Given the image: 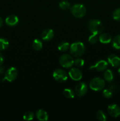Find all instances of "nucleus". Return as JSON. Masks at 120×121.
Returning a JSON list of instances; mask_svg holds the SVG:
<instances>
[{"label":"nucleus","mask_w":120,"mask_h":121,"mask_svg":"<svg viewBox=\"0 0 120 121\" xmlns=\"http://www.w3.org/2000/svg\"><path fill=\"white\" fill-rule=\"evenodd\" d=\"M85 48L84 43L80 41H76L72 44L69 47L71 54L75 57H80L84 53Z\"/></svg>","instance_id":"1"},{"label":"nucleus","mask_w":120,"mask_h":121,"mask_svg":"<svg viewBox=\"0 0 120 121\" xmlns=\"http://www.w3.org/2000/svg\"><path fill=\"white\" fill-rule=\"evenodd\" d=\"M88 28L92 34H99L103 31L104 27L101 21L96 19L90 20L88 24Z\"/></svg>","instance_id":"2"},{"label":"nucleus","mask_w":120,"mask_h":121,"mask_svg":"<svg viewBox=\"0 0 120 121\" xmlns=\"http://www.w3.org/2000/svg\"><path fill=\"white\" fill-rule=\"evenodd\" d=\"M72 14L76 18H82L85 15L87 9L84 5L81 4H76L71 8Z\"/></svg>","instance_id":"3"},{"label":"nucleus","mask_w":120,"mask_h":121,"mask_svg":"<svg viewBox=\"0 0 120 121\" xmlns=\"http://www.w3.org/2000/svg\"><path fill=\"white\" fill-rule=\"evenodd\" d=\"M105 86L104 80L100 78H95L92 79L89 83V87L94 91H100L104 89Z\"/></svg>","instance_id":"4"},{"label":"nucleus","mask_w":120,"mask_h":121,"mask_svg":"<svg viewBox=\"0 0 120 121\" xmlns=\"http://www.w3.org/2000/svg\"><path fill=\"white\" fill-rule=\"evenodd\" d=\"M74 60L70 55L68 54H62L60 58V63L64 68H70L74 65Z\"/></svg>","instance_id":"5"},{"label":"nucleus","mask_w":120,"mask_h":121,"mask_svg":"<svg viewBox=\"0 0 120 121\" xmlns=\"http://www.w3.org/2000/svg\"><path fill=\"white\" fill-rule=\"evenodd\" d=\"M18 75V71L16 68L14 67L8 69L5 73L4 80H7L8 82H12L16 78Z\"/></svg>","instance_id":"6"},{"label":"nucleus","mask_w":120,"mask_h":121,"mask_svg":"<svg viewBox=\"0 0 120 121\" xmlns=\"http://www.w3.org/2000/svg\"><path fill=\"white\" fill-rule=\"evenodd\" d=\"M53 77L55 80L59 82H64L68 79L67 73L62 69H56L53 73Z\"/></svg>","instance_id":"7"},{"label":"nucleus","mask_w":120,"mask_h":121,"mask_svg":"<svg viewBox=\"0 0 120 121\" xmlns=\"http://www.w3.org/2000/svg\"><path fill=\"white\" fill-rule=\"evenodd\" d=\"M88 91V86L84 82L79 83L75 86V93L79 97L83 96L86 94Z\"/></svg>","instance_id":"8"},{"label":"nucleus","mask_w":120,"mask_h":121,"mask_svg":"<svg viewBox=\"0 0 120 121\" xmlns=\"http://www.w3.org/2000/svg\"><path fill=\"white\" fill-rule=\"evenodd\" d=\"M108 66V63L105 60H101L100 61H97L95 65L92 66L90 67V69L91 70L92 69H96L97 71L99 72H102V71H105V70L107 69Z\"/></svg>","instance_id":"9"},{"label":"nucleus","mask_w":120,"mask_h":121,"mask_svg":"<svg viewBox=\"0 0 120 121\" xmlns=\"http://www.w3.org/2000/svg\"><path fill=\"white\" fill-rule=\"evenodd\" d=\"M68 74H69L71 79L75 81H79L82 78V72L80 69L77 68H72L69 70Z\"/></svg>","instance_id":"10"},{"label":"nucleus","mask_w":120,"mask_h":121,"mask_svg":"<svg viewBox=\"0 0 120 121\" xmlns=\"http://www.w3.org/2000/svg\"><path fill=\"white\" fill-rule=\"evenodd\" d=\"M108 112L111 117L117 118L120 116V108L116 104H112L108 106Z\"/></svg>","instance_id":"11"},{"label":"nucleus","mask_w":120,"mask_h":121,"mask_svg":"<svg viewBox=\"0 0 120 121\" xmlns=\"http://www.w3.org/2000/svg\"><path fill=\"white\" fill-rule=\"evenodd\" d=\"M108 63L112 67H117L120 66V58L115 54H111L108 57Z\"/></svg>","instance_id":"12"},{"label":"nucleus","mask_w":120,"mask_h":121,"mask_svg":"<svg viewBox=\"0 0 120 121\" xmlns=\"http://www.w3.org/2000/svg\"><path fill=\"white\" fill-rule=\"evenodd\" d=\"M5 22L9 27H14L18 24L19 18L16 15H11L5 19Z\"/></svg>","instance_id":"13"},{"label":"nucleus","mask_w":120,"mask_h":121,"mask_svg":"<svg viewBox=\"0 0 120 121\" xmlns=\"http://www.w3.org/2000/svg\"><path fill=\"white\" fill-rule=\"evenodd\" d=\"M54 31L52 29L45 30L42 32V34H41V37H42V40L47 41L52 40V38L54 37Z\"/></svg>","instance_id":"14"},{"label":"nucleus","mask_w":120,"mask_h":121,"mask_svg":"<svg viewBox=\"0 0 120 121\" xmlns=\"http://www.w3.org/2000/svg\"><path fill=\"white\" fill-rule=\"evenodd\" d=\"M36 117L39 121H47L48 119V115L45 111L40 109L36 112Z\"/></svg>","instance_id":"15"},{"label":"nucleus","mask_w":120,"mask_h":121,"mask_svg":"<svg viewBox=\"0 0 120 121\" xmlns=\"http://www.w3.org/2000/svg\"><path fill=\"white\" fill-rule=\"evenodd\" d=\"M111 36L108 33H102L99 37V40L101 43L108 44L111 41Z\"/></svg>","instance_id":"16"},{"label":"nucleus","mask_w":120,"mask_h":121,"mask_svg":"<svg viewBox=\"0 0 120 121\" xmlns=\"http://www.w3.org/2000/svg\"><path fill=\"white\" fill-rule=\"evenodd\" d=\"M104 79L105 80L108 82H111L112 81L113 79H114L113 72L109 69L105 70L104 73Z\"/></svg>","instance_id":"17"},{"label":"nucleus","mask_w":120,"mask_h":121,"mask_svg":"<svg viewBox=\"0 0 120 121\" xmlns=\"http://www.w3.org/2000/svg\"><path fill=\"white\" fill-rule=\"evenodd\" d=\"M63 94L64 96L68 99H73L75 97V93L73 90L71 89H65L63 91Z\"/></svg>","instance_id":"18"},{"label":"nucleus","mask_w":120,"mask_h":121,"mask_svg":"<svg viewBox=\"0 0 120 121\" xmlns=\"http://www.w3.org/2000/svg\"><path fill=\"white\" fill-rule=\"evenodd\" d=\"M69 47H70L69 43L68 42H66V41L61 42L58 46V48L61 52H66L69 49Z\"/></svg>","instance_id":"19"},{"label":"nucleus","mask_w":120,"mask_h":121,"mask_svg":"<svg viewBox=\"0 0 120 121\" xmlns=\"http://www.w3.org/2000/svg\"><path fill=\"white\" fill-rule=\"evenodd\" d=\"M32 46L35 50H40L42 48V43L39 39H35L32 42Z\"/></svg>","instance_id":"20"},{"label":"nucleus","mask_w":120,"mask_h":121,"mask_svg":"<svg viewBox=\"0 0 120 121\" xmlns=\"http://www.w3.org/2000/svg\"><path fill=\"white\" fill-rule=\"evenodd\" d=\"M112 47L115 49H120V35H116L112 40Z\"/></svg>","instance_id":"21"},{"label":"nucleus","mask_w":120,"mask_h":121,"mask_svg":"<svg viewBox=\"0 0 120 121\" xmlns=\"http://www.w3.org/2000/svg\"><path fill=\"white\" fill-rule=\"evenodd\" d=\"M9 46V42L5 39L0 38V51L6 49Z\"/></svg>","instance_id":"22"},{"label":"nucleus","mask_w":120,"mask_h":121,"mask_svg":"<svg viewBox=\"0 0 120 121\" xmlns=\"http://www.w3.org/2000/svg\"><path fill=\"white\" fill-rule=\"evenodd\" d=\"M59 7L62 10H68L70 8V4L69 2L66 1H61L59 4Z\"/></svg>","instance_id":"23"},{"label":"nucleus","mask_w":120,"mask_h":121,"mask_svg":"<svg viewBox=\"0 0 120 121\" xmlns=\"http://www.w3.org/2000/svg\"><path fill=\"white\" fill-rule=\"evenodd\" d=\"M96 118L101 121H105L107 120V117L102 111H99L96 113Z\"/></svg>","instance_id":"24"},{"label":"nucleus","mask_w":120,"mask_h":121,"mask_svg":"<svg viewBox=\"0 0 120 121\" xmlns=\"http://www.w3.org/2000/svg\"><path fill=\"white\" fill-rule=\"evenodd\" d=\"M34 115L32 112H27L23 116V119L25 121H31L34 119Z\"/></svg>","instance_id":"25"},{"label":"nucleus","mask_w":120,"mask_h":121,"mask_svg":"<svg viewBox=\"0 0 120 121\" xmlns=\"http://www.w3.org/2000/svg\"><path fill=\"white\" fill-rule=\"evenodd\" d=\"M103 95L105 98H111L112 96L113 92L110 89H105L102 92Z\"/></svg>","instance_id":"26"},{"label":"nucleus","mask_w":120,"mask_h":121,"mask_svg":"<svg viewBox=\"0 0 120 121\" xmlns=\"http://www.w3.org/2000/svg\"><path fill=\"white\" fill-rule=\"evenodd\" d=\"M112 17L114 20L115 21H120V8H117L114 11L112 14Z\"/></svg>","instance_id":"27"},{"label":"nucleus","mask_w":120,"mask_h":121,"mask_svg":"<svg viewBox=\"0 0 120 121\" xmlns=\"http://www.w3.org/2000/svg\"><path fill=\"white\" fill-rule=\"evenodd\" d=\"M85 61L84 60H83L82 59H81V58H77V59H75L74 60V65L75 66H76V67H82L84 65Z\"/></svg>","instance_id":"28"},{"label":"nucleus","mask_w":120,"mask_h":121,"mask_svg":"<svg viewBox=\"0 0 120 121\" xmlns=\"http://www.w3.org/2000/svg\"><path fill=\"white\" fill-rule=\"evenodd\" d=\"M98 41V37L96 36V34H92L88 38V41L91 44H95Z\"/></svg>","instance_id":"29"},{"label":"nucleus","mask_w":120,"mask_h":121,"mask_svg":"<svg viewBox=\"0 0 120 121\" xmlns=\"http://www.w3.org/2000/svg\"><path fill=\"white\" fill-rule=\"evenodd\" d=\"M109 89H110L112 92H114V91H115L117 89V86L114 83H111L109 85Z\"/></svg>","instance_id":"30"},{"label":"nucleus","mask_w":120,"mask_h":121,"mask_svg":"<svg viewBox=\"0 0 120 121\" xmlns=\"http://www.w3.org/2000/svg\"><path fill=\"white\" fill-rule=\"evenodd\" d=\"M5 73V67L3 66H0V76H2L4 73Z\"/></svg>","instance_id":"31"},{"label":"nucleus","mask_w":120,"mask_h":121,"mask_svg":"<svg viewBox=\"0 0 120 121\" xmlns=\"http://www.w3.org/2000/svg\"><path fill=\"white\" fill-rule=\"evenodd\" d=\"M4 57L2 56V55L1 54V53H0V66H2V65L4 63Z\"/></svg>","instance_id":"32"},{"label":"nucleus","mask_w":120,"mask_h":121,"mask_svg":"<svg viewBox=\"0 0 120 121\" xmlns=\"http://www.w3.org/2000/svg\"><path fill=\"white\" fill-rule=\"evenodd\" d=\"M2 24H3V21H2V18L0 17V27H1V26H2Z\"/></svg>","instance_id":"33"},{"label":"nucleus","mask_w":120,"mask_h":121,"mask_svg":"<svg viewBox=\"0 0 120 121\" xmlns=\"http://www.w3.org/2000/svg\"><path fill=\"white\" fill-rule=\"evenodd\" d=\"M118 72L119 74H120V69H118Z\"/></svg>","instance_id":"34"}]
</instances>
